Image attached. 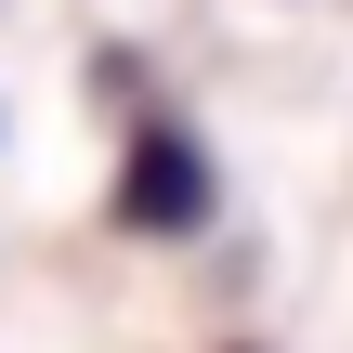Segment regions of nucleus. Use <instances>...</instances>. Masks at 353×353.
I'll list each match as a JSON object with an SVG mask.
<instances>
[{
	"mask_svg": "<svg viewBox=\"0 0 353 353\" xmlns=\"http://www.w3.org/2000/svg\"><path fill=\"white\" fill-rule=\"evenodd\" d=\"M210 223V144L183 118H144L118 144V236H196Z\"/></svg>",
	"mask_w": 353,
	"mask_h": 353,
	"instance_id": "1",
	"label": "nucleus"
}]
</instances>
